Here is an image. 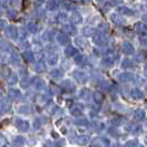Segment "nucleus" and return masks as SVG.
I'll return each instance as SVG.
<instances>
[{"mask_svg": "<svg viewBox=\"0 0 147 147\" xmlns=\"http://www.w3.org/2000/svg\"><path fill=\"white\" fill-rule=\"evenodd\" d=\"M110 19L114 24H116L118 27H123L126 24L125 18H123L122 15H119V13H112L110 16Z\"/></svg>", "mask_w": 147, "mask_h": 147, "instance_id": "f257e3e1", "label": "nucleus"}, {"mask_svg": "<svg viewBox=\"0 0 147 147\" xmlns=\"http://www.w3.org/2000/svg\"><path fill=\"white\" fill-rule=\"evenodd\" d=\"M117 11L119 15L122 16H127V17H133V16L135 15V11L133 10V9H131V8L128 7H118L117 8Z\"/></svg>", "mask_w": 147, "mask_h": 147, "instance_id": "f03ea898", "label": "nucleus"}, {"mask_svg": "<svg viewBox=\"0 0 147 147\" xmlns=\"http://www.w3.org/2000/svg\"><path fill=\"white\" fill-rule=\"evenodd\" d=\"M134 28H135V31L137 33H146L147 32V24L145 22H142V21L136 22L135 26H134Z\"/></svg>", "mask_w": 147, "mask_h": 147, "instance_id": "7ed1b4c3", "label": "nucleus"}, {"mask_svg": "<svg viewBox=\"0 0 147 147\" xmlns=\"http://www.w3.org/2000/svg\"><path fill=\"white\" fill-rule=\"evenodd\" d=\"M123 51L125 52L126 54H132L133 52H134V48H133V45L131 43L125 42V43L123 44Z\"/></svg>", "mask_w": 147, "mask_h": 147, "instance_id": "20e7f679", "label": "nucleus"}, {"mask_svg": "<svg viewBox=\"0 0 147 147\" xmlns=\"http://www.w3.org/2000/svg\"><path fill=\"white\" fill-rule=\"evenodd\" d=\"M71 20L74 23H81L82 22V16L79 12H73L71 16Z\"/></svg>", "mask_w": 147, "mask_h": 147, "instance_id": "39448f33", "label": "nucleus"}, {"mask_svg": "<svg viewBox=\"0 0 147 147\" xmlns=\"http://www.w3.org/2000/svg\"><path fill=\"white\" fill-rule=\"evenodd\" d=\"M93 41H94L96 44L101 45L102 43H104L105 39H104L103 34H96V36H94V38H93Z\"/></svg>", "mask_w": 147, "mask_h": 147, "instance_id": "423d86ee", "label": "nucleus"}, {"mask_svg": "<svg viewBox=\"0 0 147 147\" xmlns=\"http://www.w3.org/2000/svg\"><path fill=\"white\" fill-rule=\"evenodd\" d=\"M82 32H83V34L84 36H92L93 33H94V29L93 28H91V27H85L84 29L82 30Z\"/></svg>", "mask_w": 147, "mask_h": 147, "instance_id": "0eeeda50", "label": "nucleus"}, {"mask_svg": "<svg viewBox=\"0 0 147 147\" xmlns=\"http://www.w3.org/2000/svg\"><path fill=\"white\" fill-rule=\"evenodd\" d=\"M58 40H59V42L61 44H64V43H66V42L69 41L67 37H66V36H64V34H60V36H58Z\"/></svg>", "mask_w": 147, "mask_h": 147, "instance_id": "6e6552de", "label": "nucleus"}, {"mask_svg": "<svg viewBox=\"0 0 147 147\" xmlns=\"http://www.w3.org/2000/svg\"><path fill=\"white\" fill-rule=\"evenodd\" d=\"M57 7H58V3H57L54 0H51V1L48 2V8H49L50 10H54V9H57Z\"/></svg>", "mask_w": 147, "mask_h": 147, "instance_id": "1a4fd4ad", "label": "nucleus"}, {"mask_svg": "<svg viewBox=\"0 0 147 147\" xmlns=\"http://www.w3.org/2000/svg\"><path fill=\"white\" fill-rule=\"evenodd\" d=\"M124 0H110V6H119Z\"/></svg>", "mask_w": 147, "mask_h": 147, "instance_id": "9d476101", "label": "nucleus"}, {"mask_svg": "<svg viewBox=\"0 0 147 147\" xmlns=\"http://www.w3.org/2000/svg\"><path fill=\"white\" fill-rule=\"evenodd\" d=\"M66 54L67 55H72V54H74V53H76V50L74 49V48H72V47H70V48H67L66 49Z\"/></svg>", "mask_w": 147, "mask_h": 147, "instance_id": "9b49d317", "label": "nucleus"}, {"mask_svg": "<svg viewBox=\"0 0 147 147\" xmlns=\"http://www.w3.org/2000/svg\"><path fill=\"white\" fill-rule=\"evenodd\" d=\"M64 30H65L67 33H73L74 32V28L72 26H65V27H64Z\"/></svg>", "mask_w": 147, "mask_h": 147, "instance_id": "f8f14e48", "label": "nucleus"}, {"mask_svg": "<svg viewBox=\"0 0 147 147\" xmlns=\"http://www.w3.org/2000/svg\"><path fill=\"white\" fill-rule=\"evenodd\" d=\"M140 41L144 42V43H147V39H145V38H144V39H140Z\"/></svg>", "mask_w": 147, "mask_h": 147, "instance_id": "ddd939ff", "label": "nucleus"}, {"mask_svg": "<svg viewBox=\"0 0 147 147\" xmlns=\"http://www.w3.org/2000/svg\"><path fill=\"white\" fill-rule=\"evenodd\" d=\"M144 19H145V21L147 22V12L145 13V16H144Z\"/></svg>", "mask_w": 147, "mask_h": 147, "instance_id": "4468645a", "label": "nucleus"}, {"mask_svg": "<svg viewBox=\"0 0 147 147\" xmlns=\"http://www.w3.org/2000/svg\"><path fill=\"white\" fill-rule=\"evenodd\" d=\"M83 1H84V2H90L91 0H83Z\"/></svg>", "mask_w": 147, "mask_h": 147, "instance_id": "2eb2a0df", "label": "nucleus"}, {"mask_svg": "<svg viewBox=\"0 0 147 147\" xmlns=\"http://www.w3.org/2000/svg\"><path fill=\"white\" fill-rule=\"evenodd\" d=\"M96 1H98V2H101V1H104V0H96Z\"/></svg>", "mask_w": 147, "mask_h": 147, "instance_id": "dca6fc26", "label": "nucleus"}]
</instances>
